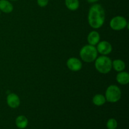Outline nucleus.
Listing matches in <instances>:
<instances>
[{
    "label": "nucleus",
    "instance_id": "obj_1",
    "mask_svg": "<svg viewBox=\"0 0 129 129\" xmlns=\"http://www.w3.org/2000/svg\"><path fill=\"white\" fill-rule=\"evenodd\" d=\"M105 21V11L101 5L94 3L89 9L88 21L89 26L94 29L102 27Z\"/></svg>",
    "mask_w": 129,
    "mask_h": 129
},
{
    "label": "nucleus",
    "instance_id": "obj_2",
    "mask_svg": "<svg viewBox=\"0 0 129 129\" xmlns=\"http://www.w3.org/2000/svg\"><path fill=\"white\" fill-rule=\"evenodd\" d=\"M94 62L96 69L101 74H108L112 69V60L107 55L97 57Z\"/></svg>",
    "mask_w": 129,
    "mask_h": 129
},
{
    "label": "nucleus",
    "instance_id": "obj_3",
    "mask_svg": "<svg viewBox=\"0 0 129 129\" xmlns=\"http://www.w3.org/2000/svg\"><path fill=\"white\" fill-rule=\"evenodd\" d=\"M98 53L96 47L89 44L84 45L79 51L81 59L87 63L94 62L98 57Z\"/></svg>",
    "mask_w": 129,
    "mask_h": 129
},
{
    "label": "nucleus",
    "instance_id": "obj_4",
    "mask_svg": "<svg viewBox=\"0 0 129 129\" xmlns=\"http://www.w3.org/2000/svg\"><path fill=\"white\" fill-rule=\"evenodd\" d=\"M122 96V91L118 86L111 84L107 88L105 97L106 101L110 103H117L120 100Z\"/></svg>",
    "mask_w": 129,
    "mask_h": 129
},
{
    "label": "nucleus",
    "instance_id": "obj_5",
    "mask_svg": "<svg viewBox=\"0 0 129 129\" xmlns=\"http://www.w3.org/2000/svg\"><path fill=\"white\" fill-rule=\"evenodd\" d=\"M110 26L115 31H120L128 27V22L127 19L123 16H116L111 19Z\"/></svg>",
    "mask_w": 129,
    "mask_h": 129
},
{
    "label": "nucleus",
    "instance_id": "obj_6",
    "mask_svg": "<svg viewBox=\"0 0 129 129\" xmlns=\"http://www.w3.org/2000/svg\"><path fill=\"white\" fill-rule=\"evenodd\" d=\"M96 50L98 53L102 55H108L110 54L113 50L112 45L109 42L103 40L100 41L96 45Z\"/></svg>",
    "mask_w": 129,
    "mask_h": 129
},
{
    "label": "nucleus",
    "instance_id": "obj_7",
    "mask_svg": "<svg viewBox=\"0 0 129 129\" xmlns=\"http://www.w3.org/2000/svg\"><path fill=\"white\" fill-rule=\"evenodd\" d=\"M66 65L68 69L73 72L79 71L82 69L83 64L81 61L77 57H70L67 60Z\"/></svg>",
    "mask_w": 129,
    "mask_h": 129
},
{
    "label": "nucleus",
    "instance_id": "obj_8",
    "mask_svg": "<svg viewBox=\"0 0 129 129\" xmlns=\"http://www.w3.org/2000/svg\"><path fill=\"white\" fill-rule=\"evenodd\" d=\"M6 103L8 106L11 108H18L20 105V97L16 93H10L6 96Z\"/></svg>",
    "mask_w": 129,
    "mask_h": 129
},
{
    "label": "nucleus",
    "instance_id": "obj_9",
    "mask_svg": "<svg viewBox=\"0 0 129 129\" xmlns=\"http://www.w3.org/2000/svg\"><path fill=\"white\" fill-rule=\"evenodd\" d=\"M87 41H88V44L95 46L100 41V34L96 30H93L91 32H89V34L88 35Z\"/></svg>",
    "mask_w": 129,
    "mask_h": 129
},
{
    "label": "nucleus",
    "instance_id": "obj_10",
    "mask_svg": "<svg viewBox=\"0 0 129 129\" xmlns=\"http://www.w3.org/2000/svg\"><path fill=\"white\" fill-rule=\"evenodd\" d=\"M0 11L5 13H10L13 11V5L9 0H0Z\"/></svg>",
    "mask_w": 129,
    "mask_h": 129
},
{
    "label": "nucleus",
    "instance_id": "obj_11",
    "mask_svg": "<svg viewBox=\"0 0 129 129\" xmlns=\"http://www.w3.org/2000/svg\"><path fill=\"white\" fill-rule=\"evenodd\" d=\"M116 80L118 84L121 85H126L129 83V74L127 72L121 71L117 74Z\"/></svg>",
    "mask_w": 129,
    "mask_h": 129
},
{
    "label": "nucleus",
    "instance_id": "obj_12",
    "mask_svg": "<svg viewBox=\"0 0 129 129\" xmlns=\"http://www.w3.org/2000/svg\"><path fill=\"white\" fill-rule=\"evenodd\" d=\"M16 126L20 129H24L26 128L28 125V120L25 116L19 115L15 120Z\"/></svg>",
    "mask_w": 129,
    "mask_h": 129
},
{
    "label": "nucleus",
    "instance_id": "obj_13",
    "mask_svg": "<svg viewBox=\"0 0 129 129\" xmlns=\"http://www.w3.org/2000/svg\"><path fill=\"white\" fill-rule=\"evenodd\" d=\"M125 67V63L122 59H117L112 61V68L118 73L124 71Z\"/></svg>",
    "mask_w": 129,
    "mask_h": 129
},
{
    "label": "nucleus",
    "instance_id": "obj_14",
    "mask_svg": "<svg viewBox=\"0 0 129 129\" xmlns=\"http://www.w3.org/2000/svg\"><path fill=\"white\" fill-rule=\"evenodd\" d=\"M92 102L93 104L97 107L103 106L107 102L105 96L102 94H96L93 96L92 99Z\"/></svg>",
    "mask_w": 129,
    "mask_h": 129
},
{
    "label": "nucleus",
    "instance_id": "obj_15",
    "mask_svg": "<svg viewBox=\"0 0 129 129\" xmlns=\"http://www.w3.org/2000/svg\"><path fill=\"white\" fill-rule=\"evenodd\" d=\"M66 6L71 11H76L79 7V0H65Z\"/></svg>",
    "mask_w": 129,
    "mask_h": 129
},
{
    "label": "nucleus",
    "instance_id": "obj_16",
    "mask_svg": "<svg viewBox=\"0 0 129 129\" xmlns=\"http://www.w3.org/2000/svg\"><path fill=\"white\" fill-rule=\"evenodd\" d=\"M118 127V122L115 118H112L108 120L107 122V127L108 129H116Z\"/></svg>",
    "mask_w": 129,
    "mask_h": 129
},
{
    "label": "nucleus",
    "instance_id": "obj_17",
    "mask_svg": "<svg viewBox=\"0 0 129 129\" xmlns=\"http://www.w3.org/2000/svg\"><path fill=\"white\" fill-rule=\"evenodd\" d=\"M49 0H37V3L40 7L44 8L48 5Z\"/></svg>",
    "mask_w": 129,
    "mask_h": 129
},
{
    "label": "nucleus",
    "instance_id": "obj_18",
    "mask_svg": "<svg viewBox=\"0 0 129 129\" xmlns=\"http://www.w3.org/2000/svg\"><path fill=\"white\" fill-rule=\"evenodd\" d=\"M86 1L89 3H96V2L99 1L100 0H86Z\"/></svg>",
    "mask_w": 129,
    "mask_h": 129
},
{
    "label": "nucleus",
    "instance_id": "obj_19",
    "mask_svg": "<svg viewBox=\"0 0 129 129\" xmlns=\"http://www.w3.org/2000/svg\"><path fill=\"white\" fill-rule=\"evenodd\" d=\"M9 1H18V0H9Z\"/></svg>",
    "mask_w": 129,
    "mask_h": 129
},
{
    "label": "nucleus",
    "instance_id": "obj_20",
    "mask_svg": "<svg viewBox=\"0 0 129 129\" xmlns=\"http://www.w3.org/2000/svg\"><path fill=\"white\" fill-rule=\"evenodd\" d=\"M0 15H1V11H0Z\"/></svg>",
    "mask_w": 129,
    "mask_h": 129
}]
</instances>
